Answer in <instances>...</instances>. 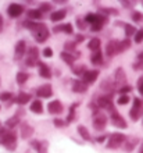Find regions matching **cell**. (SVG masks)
Returning <instances> with one entry per match:
<instances>
[{
  "label": "cell",
  "mask_w": 143,
  "mask_h": 153,
  "mask_svg": "<svg viewBox=\"0 0 143 153\" xmlns=\"http://www.w3.org/2000/svg\"><path fill=\"white\" fill-rule=\"evenodd\" d=\"M0 145L6 146L8 150H16L17 148V132L14 129H8L6 127L0 128Z\"/></svg>",
  "instance_id": "obj_1"
},
{
  "label": "cell",
  "mask_w": 143,
  "mask_h": 153,
  "mask_svg": "<svg viewBox=\"0 0 143 153\" xmlns=\"http://www.w3.org/2000/svg\"><path fill=\"white\" fill-rule=\"evenodd\" d=\"M85 22L90 24V31L93 32H99L103 29V27L108 22V17L103 16V14H95V13H87L85 17Z\"/></svg>",
  "instance_id": "obj_2"
},
{
  "label": "cell",
  "mask_w": 143,
  "mask_h": 153,
  "mask_svg": "<svg viewBox=\"0 0 143 153\" xmlns=\"http://www.w3.org/2000/svg\"><path fill=\"white\" fill-rule=\"evenodd\" d=\"M107 124V116L100 109L93 111V128L96 131H103Z\"/></svg>",
  "instance_id": "obj_3"
},
{
  "label": "cell",
  "mask_w": 143,
  "mask_h": 153,
  "mask_svg": "<svg viewBox=\"0 0 143 153\" xmlns=\"http://www.w3.org/2000/svg\"><path fill=\"white\" fill-rule=\"evenodd\" d=\"M127 137L121 132H114L108 137V142H107V149H118L119 146L124 145Z\"/></svg>",
  "instance_id": "obj_4"
},
{
  "label": "cell",
  "mask_w": 143,
  "mask_h": 153,
  "mask_svg": "<svg viewBox=\"0 0 143 153\" xmlns=\"http://www.w3.org/2000/svg\"><path fill=\"white\" fill-rule=\"evenodd\" d=\"M143 116V102L140 100L139 97L133 99V106L129 110V117L132 121H138L140 120V117Z\"/></svg>",
  "instance_id": "obj_5"
},
{
  "label": "cell",
  "mask_w": 143,
  "mask_h": 153,
  "mask_svg": "<svg viewBox=\"0 0 143 153\" xmlns=\"http://www.w3.org/2000/svg\"><path fill=\"white\" fill-rule=\"evenodd\" d=\"M97 107L99 109H104V110H107V111H114L115 110V106L114 103H113V99L110 95H103V96H100L97 97Z\"/></svg>",
  "instance_id": "obj_6"
},
{
  "label": "cell",
  "mask_w": 143,
  "mask_h": 153,
  "mask_svg": "<svg viewBox=\"0 0 143 153\" xmlns=\"http://www.w3.org/2000/svg\"><path fill=\"white\" fill-rule=\"evenodd\" d=\"M32 35H33V38H35V40L38 43H43V42H46V40L49 39V36H50V31L47 29L46 25L42 24Z\"/></svg>",
  "instance_id": "obj_7"
},
{
  "label": "cell",
  "mask_w": 143,
  "mask_h": 153,
  "mask_svg": "<svg viewBox=\"0 0 143 153\" xmlns=\"http://www.w3.org/2000/svg\"><path fill=\"white\" fill-rule=\"evenodd\" d=\"M125 85H127V75L124 73V70L119 67V68L115 70V73H114V86H115V89L119 91Z\"/></svg>",
  "instance_id": "obj_8"
},
{
  "label": "cell",
  "mask_w": 143,
  "mask_h": 153,
  "mask_svg": "<svg viewBox=\"0 0 143 153\" xmlns=\"http://www.w3.org/2000/svg\"><path fill=\"white\" fill-rule=\"evenodd\" d=\"M110 114H111V124L114 125V127H117V128H121V129H125L128 127L127 121H125L122 117H121V114H119L117 110L111 111Z\"/></svg>",
  "instance_id": "obj_9"
},
{
  "label": "cell",
  "mask_w": 143,
  "mask_h": 153,
  "mask_svg": "<svg viewBox=\"0 0 143 153\" xmlns=\"http://www.w3.org/2000/svg\"><path fill=\"white\" fill-rule=\"evenodd\" d=\"M97 78H99V70H87L82 75V82L86 85H92L95 84Z\"/></svg>",
  "instance_id": "obj_10"
},
{
  "label": "cell",
  "mask_w": 143,
  "mask_h": 153,
  "mask_svg": "<svg viewBox=\"0 0 143 153\" xmlns=\"http://www.w3.org/2000/svg\"><path fill=\"white\" fill-rule=\"evenodd\" d=\"M118 45H119V40H115V39L108 40L107 46H106V56L108 59H111L115 54H118Z\"/></svg>",
  "instance_id": "obj_11"
},
{
  "label": "cell",
  "mask_w": 143,
  "mask_h": 153,
  "mask_svg": "<svg viewBox=\"0 0 143 153\" xmlns=\"http://www.w3.org/2000/svg\"><path fill=\"white\" fill-rule=\"evenodd\" d=\"M7 13H8V16L11 17V18H18V17L24 13V7H22L21 4H18V3H11L10 6H8V8H7Z\"/></svg>",
  "instance_id": "obj_12"
},
{
  "label": "cell",
  "mask_w": 143,
  "mask_h": 153,
  "mask_svg": "<svg viewBox=\"0 0 143 153\" xmlns=\"http://www.w3.org/2000/svg\"><path fill=\"white\" fill-rule=\"evenodd\" d=\"M36 95L39 97H44V99H47V97H52L53 96V88L50 84H44L42 86L36 89Z\"/></svg>",
  "instance_id": "obj_13"
},
{
  "label": "cell",
  "mask_w": 143,
  "mask_h": 153,
  "mask_svg": "<svg viewBox=\"0 0 143 153\" xmlns=\"http://www.w3.org/2000/svg\"><path fill=\"white\" fill-rule=\"evenodd\" d=\"M47 111L50 114H54V116H57V114H61L64 111V106L63 103L60 100H53L50 102L47 105Z\"/></svg>",
  "instance_id": "obj_14"
},
{
  "label": "cell",
  "mask_w": 143,
  "mask_h": 153,
  "mask_svg": "<svg viewBox=\"0 0 143 153\" xmlns=\"http://www.w3.org/2000/svg\"><path fill=\"white\" fill-rule=\"evenodd\" d=\"M139 143V138L136 137H127L125 142H124V150L125 152H132L136 148V145Z\"/></svg>",
  "instance_id": "obj_15"
},
{
  "label": "cell",
  "mask_w": 143,
  "mask_h": 153,
  "mask_svg": "<svg viewBox=\"0 0 143 153\" xmlns=\"http://www.w3.org/2000/svg\"><path fill=\"white\" fill-rule=\"evenodd\" d=\"M27 52V43H25L24 40H18L16 45V54H14V59L17 61L21 60L22 57H24V53Z\"/></svg>",
  "instance_id": "obj_16"
},
{
  "label": "cell",
  "mask_w": 143,
  "mask_h": 153,
  "mask_svg": "<svg viewBox=\"0 0 143 153\" xmlns=\"http://www.w3.org/2000/svg\"><path fill=\"white\" fill-rule=\"evenodd\" d=\"M33 132H35V129L28 123H22L21 124V137L24 138V139H29L33 135Z\"/></svg>",
  "instance_id": "obj_17"
},
{
  "label": "cell",
  "mask_w": 143,
  "mask_h": 153,
  "mask_svg": "<svg viewBox=\"0 0 143 153\" xmlns=\"http://www.w3.org/2000/svg\"><path fill=\"white\" fill-rule=\"evenodd\" d=\"M31 146L35 148L38 153H47V142L46 141H31Z\"/></svg>",
  "instance_id": "obj_18"
},
{
  "label": "cell",
  "mask_w": 143,
  "mask_h": 153,
  "mask_svg": "<svg viewBox=\"0 0 143 153\" xmlns=\"http://www.w3.org/2000/svg\"><path fill=\"white\" fill-rule=\"evenodd\" d=\"M53 32L54 33H60V32H65L68 35H71L74 32V28H72V25L68 22V24H61V25H56L54 28H53Z\"/></svg>",
  "instance_id": "obj_19"
},
{
  "label": "cell",
  "mask_w": 143,
  "mask_h": 153,
  "mask_svg": "<svg viewBox=\"0 0 143 153\" xmlns=\"http://www.w3.org/2000/svg\"><path fill=\"white\" fill-rule=\"evenodd\" d=\"M64 52H67V53H71V54H75L76 57H79L81 56V53H76L75 52V49H76V42L75 40H67L65 43H64Z\"/></svg>",
  "instance_id": "obj_20"
},
{
  "label": "cell",
  "mask_w": 143,
  "mask_h": 153,
  "mask_svg": "<svg viewBox=\"0 0 143 153\" xmlns=\"http://www.w3.org/2000/svg\"><path fill=\"white\" fill-rule=\"evenodd\" d=\"M39 75L42 78H46V79H50L52 78V71H50V67L46 65L44 63H39Z\"/></svg>",
  "instance_id": "obj_21"
},
{
  "label": "cell",
  "mask_w": 143,
  "mask_h": 153,
  "mask_svg": "<svg viewBox=\"0 0 143 153\" xmlns=\"http://www.w3.org/2000/svg\"><path fill=\"white\" fill-rule=\"evenodd\" d=\"M60 57L63 59V61L65 63V64H68V65H71V67H74V63H75V60H76V56H75V54H71V53L63 52L61 54H60Z\"/></svg>",
  "instance_id": "obj_22"
},
{
  "label": "cell",
  "mask_w": 143,
  "mask_h": 153,
  "mask_svg": "<svg viewBox=\"0 0 143 153\" xmlns=\"http://www.w3.org/2000/svg\"><path fill=\"white\" fill-rule=\"evenodd\" d=\"M29 100H31V95H29V93H24V92H20L18 93V96L14 99V102H16L17 105H20V106L27 105Z\"/></svg>",
  "instance_id": "obj_23"
},
{
  "label": "cell",
  "mask_w": 143,
  "mask_h": 153,
  "mask_svg": "<svg viewBox=\"0 0 143 153\" xmlns=\"http://www.w3.org/2000/svg\"><path fill=\"white\" fill-rule=\"evenodd\" d=\"M65 16H67V10H65V8H61V10H57V11L53 13L52 16H50V20H52L53 22H59V21L64 20Z\"/></svg>",
  "instance_id": "obj_24"
},
{
  "label": "cell",
  "mask_w": 143,
  "mask_h": 153,
  "mask_svg": "<svg viewBox=\"0 0 143 153\" xmlns=\"http://www.w3.org/2000/svg\"><path fill=\"white\" fill-rule=\"evenodd\" d=\"M72 91L75 93H85L87 91V85L84 84L82 81H74V84H72Z\"/></svg>",
  "instance_id": "obj_25"
},
{
  "label": "cell",
  "mask_w": 143,
  "mask_h": 153,
  "mask_svg": "<svg viewBox=\"0 0 143 153\" xmlns=\"http://www.w3.org/2000/svg\"><path fill=\"white\" fill-rule=\"evenodd\" d=\"M90 61L93 65H102L103 64V53H102V50H96V52H93V54H92L90 57Z\"/></svg>",
  "instance_id": "obj_26"
},
{
  "label": "cell",
  "mask_w": 143,
  "mask_h": 153,
  "mask_svg": "<svg viewBox=\"0 0 143 153\" xmlns=\"http://www.w3.org/2000/svg\"><path fill=\"white\" fill-rule=\"evenodd\" d=\"M31 111L32 113H36V114H42L43 113V103L40 100H33L31 105Z\"/></svg>",
  "instance_id": "obj_27"
},
{
  "label": "cell",
  "mask_w": 143,
  "mask_h": 153,
  "mask_svg": "<svg viewBox=\"0 0 143 153\" xmlns=\"http://www.w3.org/2000/svg\"><path fill=\"white\" fill-rule=\"evenodd\" d=\"M76 131H78V134H79L81 137L84 138V141H92V137L90 134H89V131H87V128L85 127V125H78V128H76Z\"/></svg>",
  "instance_id": "obj_28"
},
{
  "label": "cell",
  "mask_w": 143,
  "mask_h": 153,
  "mask_svg": "<svg viewBox=\"0 0 143 153\" xmlns=\"http://www.w3.org/2000/svg\"><path fill=\"white\" fill-rule=\"evenodd\" d=\"M100 14H103V16L108 17V16H118L119 11L117 8H113V7H100L99 8Z\"/></svg>",
  "instance_id": "obj_29"
},
{
  "label": "cell",
  "mask_w": 143,
  "mask_h": 153,
  "mask_svg": "<svg viewBox=\"0 0 143 153\" xmlns=\"http://www.w3.org/2000/svg\"><path fill=\"white\" fill-rule=\"evenodd\" d=\"M100 39L99 38H93V39L89 40V43H87V49L92 50V52H96V50H100Z\"/></svg>",
  "instance_id": "obj_30"
},
{
  "label": "cell",
  "mask_w": 143,
  "mask_h": 153,
  "mask_svg": "<svg viewBox=\"0 0 143 153\" xmlns=\"http://www.w3.org/2000/svg\"><path fill=\"white\" fill-rule=\"evenodd\" d=\"M20 123H21L20 116H14V117H11V118H8V120L6 121V128L13 129L14 127H17V125L20 124Z\"/></svg>",
  "instance_id": "obj_31"
},
{
  "label": "cell",
  "mask_w": 143,
  "mask_h": 153,
  "mask_svg": "<svg viewBox=\"0 0 143 153\" xmlns=\"http://www.w3.org/2000/svg\"><path fill=\"white\" fill-rule=\"evenodd\" d=\"M40 25H42V22H36V21H31V20H29V21H25V22H24V27L27 29H29L32 33L35 32V31L39 28Z\"/></svg>",
  "instance_id": "obj_32"
},
{
  "label": "cell",
  "mask_w": 143,
  "mask_h": 153,
  "mask_svg": "<svg viewBox=\"0 0 143 153\" xmlns=\"http://www.w3.org/2000/svg\"><path fill=\"white\" fill-rule=\"evenodd\" d=\"M132 68L136 70V71H140L143 70V53H139L138 57H136V61L132 64Z\"/></svg>",
  "instance_id": "obj_33"
},
{
  "label": "cell",
  "mask_w": 143,
  "mask_h": 153,
  "mask_svg": "<svg viewBox=\"0 0 143 153\" xmlns=\"http://www.w3.org/2000/svg\"><path fill=\"white\" fill-rule=\"evenodd\" d=\"M29 78V74L28 73H24V71H20V73H17V84L18 85H24Z\"/></svg>",
  "instance_id": "obj_34"
},
{
  "label": "cell",
  "mask_w": 143,
  "mask_h": 153,
  "mask_svg": "<svg viewBox=\"0 0 143 153\" xmlns=\"http://www.w3.org/2000/svg\"><path fill=\"white\" fill-rule=\"evenodd\" d=\"M131 48V40L128 39V38H125L124 40H121L118 45V53H122L125 52V50H128V49Z\"/></svg>",
  "instance_id": "obj_35"
},
{
  "label": "cell",
  "mask_w": 143,
  "mask_h": 153,
  "mask_svg": "<svg viewBox=\"0 0 143 153\" xmlns=\"http://www.w3.org/2000/svg\"><path fill=\"white\" fill-rule=\"evenodd\" d=\"M28 17H29V20L31 21H36V20H40L42 17H43V14L39 11V10H29L28 13Z\"/></svg>",
  "instance_id": "obj_36"
},
{
  "label": "cell",
  "mask_w": 143,
  "mask_h": 153,
  "mask_svg": "<svg viewBox=\"0 0 143 153\" xmlns=\"http://www.w3.org/2000/svg\"><path fill=\"white\" fill-rule=\"evenodd\" d=\"M124 29H125V35H127V38L129 39L131 36H133L136 33V28L133 27V25L131 24H124Z\"/></svg>",
  "instance_id": "obj_37"
},
{
  "label": "cell",
  "mask_w": 143,
  "mask_h": 153,
  "mask_svg": "<svg viewBox=\"0 0 143 153\" xmlns=\"http://www.w3.org/2000/svg\"><path fill=\"white\" fill-rule=\"evenodd\" d=\"M78 107V103H74V105H71V107H70V113H68V117H67V124L68 123H72V121L75 120V109Z\"/></svg>",
  "instance_id": "obj_38"
},
{
  "label": "cell",
  "mask_w": 143,
  "mask_h": 153,
  "mask_svg": "<svg viewBox=\"0 0 143 153\" xmlns=\"http://www.w3.org/2000/svg\"><path fill=\"white\" fill-rule=\"evenodd\" d=\"M86 71H87V68L85 67L84 64H81V65H74V67H72V73L75 74V75H84Z\"/></svg>",
  "instance_id": "obj_39"
},
{
  "label": "cell",
  "mask_w": 143,
  "mask_h": 153,
  "mask_svg": "<svg viewBox=\"0 0 143 153\" xmlns=\"http://www.w3.org/2000/svg\"><path fill=\"white\" fill-rule=\"evenodd\" d=\"M132 21L133 22H143V13L140 11H133L132 13V16H131Z\"/></svg>",
  "instance_id": "obj_40"
},
{
  "label": "cell",
  "mask_w": 143,
  "mask_h": 153,
  "mask_svg": "<svg viewBox=\"0 0 143 153\" xmlns=\"http://www.w3.org/2000/svg\"><path fill=\"white\" fill-rule=\"evenodd\" d=\"M28 57H31V59H39V49L29 48L28 49Z\"/></svg>",
  "instance_id": "obj_41"
},
{
  "label": "cell",
  "mask_w": 143,
  "mask_h": 153,
  "mask_svg": "<svg viewBox=\"0 0 143 153\" xmlns=\"http://www.w3.org/2000/svg\"><path fill=\"white\" fill-rule=\"evenodd\" d=\"M39 59H31V57H27V60H25V64L28 65V67H35L36 64L39 65Z\"/></svg>",
  "instance_id": "obj_42"
},
{
  "label": "cell",
  "mask_w": 143,
  "mask_h": 153,
  "mask_svg": "<svg viewBox=\"0 0 143 153\" xmlns=\"http://www.w3.org/2000/svg\"><path fill=\"white\" fill-rule=\"evenodd\" d=\"M117 103H118V105H121V106L128 105V103H129V96H128V95H121V96L118 97Z\"/></svg>",
  "instance_id": "obj_43"
},
{
  "label": "cell",
  "mask_w": 143,
  "mask_h": 153,
  "mask_svg": "<svg viewBox=\"0 0 143 153\" xmlns=\"http://www.w3.org/2000/svg\"><path fill=\"white\" fill-rule=\"evenodd\" d=\"M143 42V28L136 31L135 33V43H142Z\"/></svg>",
  "instance_id": "obj_44"
},
{
  "label": "cell",
  "mask_w": 143,
  "mask_h": 153,
  "mask_svg": "<svg viewBox=\"0 0 143 153\" xmlns=\"http://www.w3.org/2000/svg\"><path fill=\"white\" fill-rule=\"evenodd\" d=\"M52 10V4H49V3H42L40 4V8H39V11L43 14V13H47Z\"/></svg>",
  "instance_id": "obj_45"
},
{
  "label": "cell",
  "mask_w": 143,
  "mask_h": 153,
  "mask_svg": "<svg viewBox=\"0 0 143 153\" xmlns=\"http://www.w3.org/2000/svg\"><path fill=\"white\" fill-rule=\"evenodd\" d=\"M13 97V93H10V92H1L0 93V100L1 102H7V100H10Z\"/></svg>",
  "instance_id": "obj_46"
},
{
  "label": "cell",
  "mask_w": 143,
  "mask_h": 153,
  "mask_svg": "<svg viewBox=\"0 0 143 153\" xmlns=\"http://www.w3.org/2000/svg\"><path fill=\"white\" fill-rule=\"evenodd\" d=\"M53 124L56 125V127H59V128H63V127H65V125H67V121H65V120H60V118H54V120H53Z\"/></svg>",
  "instance_id": "obj_47"
},
{
  "label": "cell",
  "mask_w": 143,
  "mask_h": 153,
  "mask_svg": "<svg viewBox=\"0 0 143 153\" xmlns=\"http://www.w3.org/2000/svg\"><path fill=\"white\" fill-rule=\"evenodd\" d=\"M76 25H78V28L79 29H86V27H87V24L85 22V20H81V18H76Z\"/></svg>",
  "instance_id": "obj_48"
},
{
  "label": "cell",
  "mask_w": 143,
  "mask_h": 153,
  "mask_svg": "<svg viewBox=\"0 0 143 153\" xmlns=\"http://www.w3.org/2000/svg\"><path fill=\"white\" fill-rule=\"evenodd\" d=\"M132 91V86L131 85H125V86H122V88L119 89L118 92L121 93V95H127V93H129Z\"/></svg>",
  "instance_id": "obj_49"
},
{
  "label": "cell",
  "mask_w": 143,
  "mask_h": 153,
  "mask_svg": "<svg viewBox=\"0 0 143 153\" xmlns=\"http://www.w3.org/2000/svg\"><path fill=\"white\" fill-rule=\"evenodd\" d=\"M138 91H139V93L143 96V76H140L139 79H138Z\"/></svg>",
  "instance_id": "obj_50"
},
{
  "label": "cell",
  "mask_w": 143,
  "mask_h": 153,
  "mask_svg": "<svg viewBox=\"0 0 143 153\" xmlns=\"http://www.w3.org/2000/svg\"><path fill=\"white\" fill-rule=\"evenodd\" d=\"M43 56L44 57H52L53 56V50H52V48H46L43 50Z\"/></svg>",
  "instance_id": "obj_51"
},
{
  "label": "cell",
  "mask_w": 143,
  "mask_h": 153,
  "mask_svg": "<svg viewBox=\"0 0 143 153\" xmlns=\"http://www.w3.org/2000/svg\"><path fill=\"white\" fill-rule=\"evenodd\" d=\"M121 4H122L125 8H131V7H133L135 1H127V0H125V1H121Z\"/></svg>",
  "instance_id": "obj_52"
},
{
  "label": "cell",
  "mask_w": 143,
  "mask_h": 153,
  "mask_svg": "<svg viewBox=\"0 0 143 153\" xmlns=\"http://www.w3.org/2000/svg\"><path fill=\"white\" fill-rule=\"evenodd\" d=\"M75 38H76V39H75L76 43H78V42L81 43V42H84V40H85V36H84V35H76Z\"/></svg>",
  "instance_id": "obj_53"
},
{
  "label": "cell",
  "mask_w": 143,
  "mask_h": 153,
  "mask_svg": "<svg viewBox=\"0 0 143 153\" xmlns=\"http://www.w3.org/2000/svg\"><path fill=\"white\" fill-rule=\"evenodd\" d=\"M106 138H107V137H104V135H103V137L96 138V142H99V143H102V142H104V141H106Z\"/></svg>",
  "instance_id": "obj_54"
},
{
  "label": "cell",
  "mask_w": 143,
  "mask_h": 153,
  "mask_svg": "<svg viewBox=\"0 0 143 153\" xmlns=\"http://www.w3.org/2000/svg\"><path fill=\"white\" fill-rule=\"evenodd\" d=\"M3 17H1V14H0V32H1V31H3Z\"/></svg>",
  "instance_id": "obj_55"
},
{
  "label": "cell",
  "mask_w": 143,
  "mask_h": 153,
  "mask_svg": "<svg viewBox=\"0 0 143 153\" xmlns=\"http://www.w3.org/2000/svg\"><path fill=\"white\" fill-rule=\"evenodd\" d=\"M139 153H143V143H142V146H140V150H139Z\"/></svg>",
  "instance_id": "obj_56"
},
{
  "label": "cell",
  "mask_w": 143,
  "mask_h": 153,
  "mask_svg": "<svg viewBox=\"0 0 143 153\" xmlns=\"http://www.w3.org/2000/svg\"><path fill=\"white\" fill-rule=\"evenodd\" d=\"M0 128H1V123H0Z\"/></svg>",
  "instance_id": "obj_57"
},
{
  "label": "cell",
  "mask_w": 143,
  "mask_h": 153,
  "mask_svg": "<svg viewBox=\"0 0 143 153\" xmlns=\"http://www.w3.org/2000/svg\"><path fill=\"white\" fill-rule=\"evenodd\" d=\"M142 4H143V3H142Z\"/></svg>",
  "instance_id": "obj_58"
}]
</instances>
